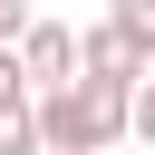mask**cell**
<instances>
[{
    "label": "cell",
    "instance_id": "obj_4",
    "mask_svg": "<svg viewBox=\"0 0 155 155\" xmlns=\"http://www.w3.org/2000/svg\"><path fill=\"white\" fill-rule=\"evenodd\" d=\"M0 155H39V97H0Z\"/></svg>",
    "mask_w": 155,
    "mask_h": 155
},
{
    "label": "cell",
    "instance_id": "obj_7",
    "mask_svg": "<svg viewBox=\"0 0 155 155\" xmlns=\"http://www.w3.org/2000/svg\"><path fill=\"white\" fill-rule=\"evenodd\" d=\"M29 19H39L29 0H0V48H19V29H29Z\"/></svg>",
    "mask_w": 155,
    "mask_h": 155
},
{
    "label": "cell",
    "instance_id": "obj_2",
    "mask_svg": "<svg viewBox=\"0 0 155 155\" xmlns=\"http://www.w3.org/2000/svg\"><path fill=\"white\" fill-rule=\"evenodd\" d=\"M19 78H29V97L68 87V78H78V29H68V19H29V29H19Z\"/></svg>",
    "mask_w": 155,
    "mask_h": 155
},
{
    "label": "cell",
    "instance_id": "obj_6",
    "mask_svg": "<svg viewBox=\"0 0 155 155\" xmlns=\"http://www.w3.org/2000/svg\"><path fill=\"white\" fill-rule=\"evenodd\" d=\"M126 145H145V155H155V78L126 97Z\"/></svg>",
    "mask_w": 155,
    "mask_h": 155
},
{
    "label": "cell",
    "instance_id": "obj_8",
    "mask_svg": "<svg viewBox=\"0 0 155 155\" xmlns=\"http://www.w3.org/2000/svg\"><path fill=\"white\" fill-rule=\"evenodd\" d=\"M0 97H29V78H19V48H0Z\"/></svg>",
    "mask_w": 155,
    "mask_h": 155
},
{
    "label": "cell",
    "instance_id": "obj_1",
    "mask_svg": "<svg viewBox=\"0 0 155 155\" xmlns=\"http://www.w3.org/2000/svg\"><path fill=\"white\" fill-rule=\"evenodd\" d=\"M126 97L136 87H107V78H68L39 97V155H116L126 145Z\"/></svg>",
    "mask_w": 155,
    "mask_h": 155
},
{
    "label": "cell",
    "instance_id": "obj_3",
    "mask_svg": "<svg viewBox=\"0 0 155 155\" xmlns=\"http://www.w3.org/2000/svg\"><path fill=\"white\" fill-rule=\"evenodd\" d=\"M78 78H107V87H145V78H155V58H145L126 29H107V19H97V29H78Z\"/></svg>",
    "mask_w": 155,
    "mask_h": 155
},
{
    "label": "cell",
    "instance_id": "obj_5",
    "mask_svg": "<svg viewBox=\"0 0 155 155\" xmlns=\"http://www.w3.org/2000/svg\"><path fill=\"white\" fill-rule=\"evenodd\" d=\"M107 29H126V39L155 58V0H116V10H107Z\"/></svg>",
    "mask_w": 155,
    "mask_h": 155
},
{
    "label": "cell",
    "instance_id": "obj_9",
    "mask_svg": "<svg viewBox=\"0 0 155 155\" xmlns=\"http://www.w3.org/2000/svg\"><path fill=\"white\" fill-rule=\"evenodd\" d=\"M116 155H145V145H116Z\"/></svg>",
    "mask_w": 155,
    "mask_h": 155
}]
</instances>
